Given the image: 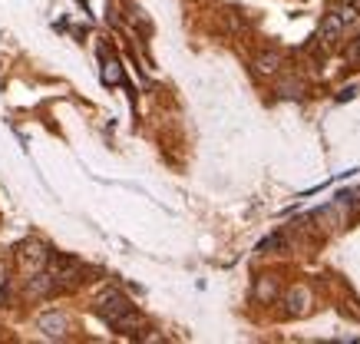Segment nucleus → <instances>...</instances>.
<instances>
[{
	"label": "nucleus",
	"mask_w": 360,
	"mask_h": 344,
	"mask_svg": "<svg viewBox=\"0 0 360 344\" xmlns=\"http://www.w3.org/2000/svg\"><path fill=\"white\" fill-rule=\"evenodd\" d=\"M96 311H99V318L110 324V328H116V331L132 334V328H139V318H136L132 301L126 298L122 291H116V288H110V291H103V295H99Z\"/></svg>",
	"instance_id": "f257e3e1"
},
{
	"label": "nucleus",
	"mask_w": 360,
	"mask_h": 344,
	"mask_svg": "<svg viewBox=\"0 0 360 344\" xmlns=\"http://www.w3.org/2000/svg\"><path fill=\"white\" fill-rule=\"evenodd\" d=\"M46 265H50V278L56 281V288H60V285H73L79 278V272H83L77 258H70V255H50Z\"/></svg>",
	"instance_id": "f03ea898"
},
{
	"label": "nucleus",
	"mask_w": 360,
	"mask_h": 344,
	"mask_svg": "<svg viewBox=\"0 0 360 344\" xmlns=\"http://www.w3.org/2000/svg\"><path fill=\"white\" fill-rule=\"evenodd\" d=\"M17 258H20V265L27 268V272H40V268L50 262V252H46L44 242H37V238H30V242L17 245Z\"/></svg>",
	"instance_id": "7ed1b4c3"
},
{
	"label": "nucleus",
	"mask_w": 360,
	"mask_h": 344,
	"mask_svg": "<svg viewBox=\"0 0 360 344\" xmlns=\"http://www.w3.org/2000/svg\"><path fill=\"white\" fill-rule=\"evenodd\" d=\"M37 328L46 334V338H63L66 334V314L63 311H46L37 318Z\"/></svg>",
	"instance_id": "20e7f679"
},
{
	"label": "nucleus",
	"mask_w": 360,
	"mask_h": 344,
	"mask_svg": "<svg viewBox=\"0 0 360 344\" xmlns=\"http://www.w3.org/2000/svg\"><path fill=\"white\" fill-rule=\"evenodd\" d=\"M344 27H347V23H344V17H340L338 11H330L328 17L321 20V37H324V44H334V40L344 34Z\"/></svg>",
	"instance_id": "39448f33"
},
{
	"label": "nucleus",
	"mask_w": 360,
	"mask_h": 344,
	"mask_svg": "<svg viewBox=\"0 0 360 344\" xmlns=\"http://www.w3.org/2000/svg\"><path fill=\"white\" fill-rule=\"evenodd\" d=\"M284 305H288V308H284V314H288V318L304 314V311H307V291L304 288H291V291H288V298H284Z\"/></svg>",
	"instance_id": "423d86ee"
},
{
	"label": "nucleus",
	"mask_w": 360,
	"mask_h": 344,
	"mask_svg": "<svg viewBox=\"0 0 360 344\" xmlns=\"http://www.w3.org/2000/svg\"><path fill=\"white\" fill-rule=\"evenodd\" d=\"M255 298L258 301H274L278 298V281L274 278H258V285H255Z\"/></svg>",
	"instance_id": "0eeeda50"
},
{
	"label": "nucleus",
	"mask_w": 360,
	"mask_h": 344,
	"mask_svg": "<svg viewBox=\"0 0 360 344\" xmlns=\"http://www.w3.org/2000/svg\"><path fill=\"white\" fill-rule=\"evenodd\" d=\"M56 281L50 275H37V278H30V285H27V291H30L33 298H40V295H46V291L53 288Z\"/></svg>",
	"instance_id": "6e6552de"
},
{
	"label": "nucleus",
	"mask_w": 360,
	"mask_h": 344,
	"mask_svg": "<svg viewBox=\"0 0 360 344\" xmlns=\"http://www.w3.org/2000/svg\"><path fill=\"white\" fill-rule=\"evenodd\" d=\"M278 63H281V56L274 53H262V56H255V70H258V73H274V70H278Z\"/></svg>",
	"instance_id": "1a4fd4ad"
},
{
	"label": "nucleus",
	"mask_w": 360,
	"mask_h": 344,
	"mask_svg": "<svg viewBox=\"0 0 360 344\" xmlns=\"http://www.w3.org/2000/svg\"><path fill=\"white\" fill-rule=\"evenodd\" d=\"M103 79H106V83H120V79H122L120 63H116V60H110V63H106V70H103Z\"/></svg>",
	"instance_id": "9d476101"
},
{
	"label": "nucleus",
	"mask_w": 360,
	"mask_h": 344,
	"mask_svg": "<svg viewBox=\"0 0 360 344\" xmlns=\"http://www.w3.org/2000/svg\"><path fill=\"white\" fill-rule=\"evenodd\" d=\"M7 288H11V272L0 265V305L7 301Z\"/></svg>",
	"instance_id": "9b49d317"
},
{
	"label": "nucleus",
	"mask_w": 360,
	"mask_h": 344,
	"mask_svg": "<svg viewBox=\"0 0 360 344\" xmlns=\"http://www.w3.org/2000/svg\"><path fill=\"white\" fill-rule=\"evenodd\" d=\"M340 17H344V23H357V7L354 4H347V7H340Z\"/></svg>",
	"instance_id": "f8f14e48"
},
{
	"label": "nucleus",
	"mask_w": 360,
	"mask_h": 344,
	"mask_svg": "<svg viewBox=\"0 0 360 344\" xmlns=\"http://www.w3.org/2000/svg\"><path fill=\"white\" fill-rule=\"evenodd\" d=\"M278 245H284L281 235H271V238H264L262 245H258V252H268V248H278Z\"/></svg>",
	"instance_id": "ddd939ff"
},
{
	"label": "nucleus",
	"mask_w": 360,
	"mask_h": 344,
	"mask_svg": "<svg viewBox=\"0 0 360 344\" xmlns=\"http://www.w3.org/2000/svg\"><path fill=\"white\" fill-rule=\"evenodd\" d=\"M357 53H360V37H357Z\"/></svg>",
	"instance_id": "4468645a"
}]
</instances>
